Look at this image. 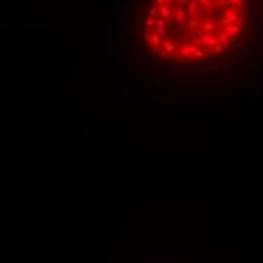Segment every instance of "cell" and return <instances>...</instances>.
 <instances>
[{"label":"cell","mask_w":263,"mask_h":263,"mask_svg":"<svg viewBox=\"0 0 263 263\" xmlns=\"http://www.w3.org/2000/svg\"><path fill=\"white\" fill-rule=\"evenodd\" d=\"M147 17L167 37L154 50L160 58L184 61L204 59L203 40L213 37L228 50L242 32L247 17L245 0H163L151 3Z\"/></svg>","instance_id":"obj_1"}]
</instances>
